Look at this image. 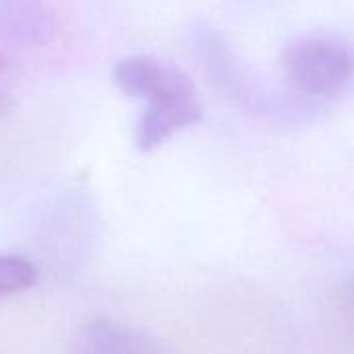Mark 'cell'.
<instances>
[{"label": "cell", "mask_w": 354, "mask_h": 354, "mask_svg": "<svg viewBox=\"0 0 354 354\" xmlns=\"http://www.w3.org/2000/svg\"><path fill=\"white\" fill-rule=\"evenodd\" d=\"M288 86L313 100H333L354 80V50L335 38L304 36L281 53Z\"/></svg>", "instance_id": "1"}, {"label": "cell", "mask_w": 354, "mask_h": 354, "mask_svg": "<svg viewBox=\"0 0 354 354\" xmlns=\"http://www.w3.org/2000/svg\"><path fill=\"white\" fill-rule=\"evenodd\" d=\"M113 82L127 96L146 100V106L198 100L196 86L186 71L148 55L121 59L113 67Z\"/></svg>", "instance_id": "2"}, {"label": "cell", "mask_w": 354, "mask_h": 354, "mask_svg": "<svg viewBox=\"0 0 354 354\" xmlns=\"http://www.w3.org/2000/svg\"><path fill=\"white\" fill-rule=\"evenodd\" d=\"M188 42L209 82L242 104H259L263 92L250 69L236 57L230 42L213 26L198 21L188 30Z\"/></svg>", "instance_id": "3"}, {"label": "cell", "mask_w": 354, "mask_h": 354, "mask_svg": "<svg viewBox=\"0 0 354 354\" xmlns=\"http://www.w3.org/2000/svg\"><path fill=\"white\" fill-rule=\"evenodd\" d=\"M71 354H173L156 335L117 323L113 319H92L73 335Z\"/></svg>", "instance_id": "4"}, {"label": "cell", "mask_w": 354, "mask_h": 354, "mask_svg": "<svg viewBox=\"0 0 354 354\" xmlns=\"http://www.w3.org/2000/svg\"><path fill=\"white\" fill-rule=\"evenodd\" d=\"M203 121L201 100L177 102L165 106H146L136 123V146L142 152L160 148L175 133H180Z\"/></svg>", "instance_id": "5"}, {"label": "cell", "mask_w": 354, "mask_h": 354, "mask_svg": "<svg viewBox=\"0 0 354 354\" xmlns=\"http://www.w3.org/2000/svg\"><path fill=\"white\" fill-rule=\"evenodd\" d=\"M0 36L26 46L46 44L55 36V17L42 0H0Z\"/></svg>", "instance_id": "6"}, {"label": "cell", "mask_w": 354, "mask_h": 354, "mask_svg": "<svg viewBox=\"0 0 354 354\" xmlns=\"http://www.w3.org/2000/svg\"><path fill=\"white\" fill-rule=\"evenodd\" d=\"M327 354H354V279L344 283L327 306Z\"/></svg>", "instance_id": "7"}, {"label": "cell", "mask_w": 354, "mask_h": 354, "mask_svg": "<svg viewBox=\"0 0 354 354\" xmlns=\"http://www.w3.org/2000/svg\"><path fill=\"white\" fill-rule=\"evenodd\" d=\"M38 279L34 263L17 254H0V298L30 290Z\"/></svg>", "instance_id": "8"}, {"label": "cell", "mask_w": 354, "mask_h": 354, "mask_svg": "<svg viewBox=\"0 0 354 354\" xmlns=\"http://www.w3.org/2000/svg\"><path fill=\"white\" fill-rule=\"evenodd\" d=\"M7 69V61H5V57L0 55V71H5Z\"/></svg>", "instance_id": "9"}]
</instances>
